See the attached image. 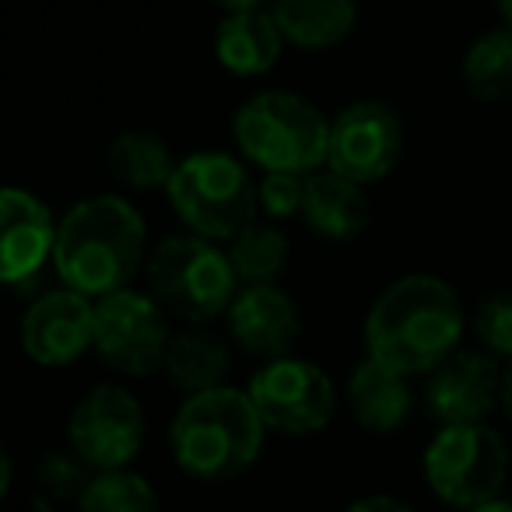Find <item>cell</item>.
I'll return each instance as SVG.
<instances>
[{"instance_id":"obj_1","label":"cell","mask_w":512,"mask_h":512,"mask_svg":"<svg viewBox=\"0 0 512 512\" xmlns=\"http://www.w3.org/2000/svg\"><path fill=\"white\" fill-rule=\"evenodd\" d=\"M467 313L449 281L407 274L386 285L365 313V348L404 376H428L463 341Z\"/></svg>"},{"instance_id":"obj_2","label":"cell","mask_w":512,"mask_h":512,"mask_svg":"<svg viewBox=\"0 0 512 512\" xmlns=\"http://www.w3.org/2000/svg\"><path fill=\"white\" fill-rule=\"evenodd\" d=\"M148 228L130 200L116 193L85 197L57 221L53 267L60 281L88 299H102L130 285L144 260Z\"/></svg>"},{"instance_id":"obj_3","label":"cell","mask_w":512,"mask_h":512,"mask_svg":"<svg viewBox=\"0 0 512 512\" xmlns=\"http://www.w3.org/2000/svg\"><path fill=\"white\" fill-rule=\"evenodd\" d=\"M267 439V425L249 390L214 386L186 393L169 425V449L176 467L193 481H232L246 474Z\"/></svg>"},{"instance_id":"obj_4","label":"cell","mask_w":512,"mask_h":512,"mask_svg":"<svg viewBox=\"0 0 512 512\" xmlns=\"http://www.w3.org/2000/svg\"><path fill=\"white\" fill-rule=\"evenodd\" d=\"M232 137L242 158L264 172H299L309 176L327 169L330 120L299 92L267 88L235 109Z\"/></svg>"},{"instance_id":"obj_5","label":"cell","mask_w":512,"mask_h":512,"mask_svg":"<svg viewBox=\"0 0 512 512\" xmlns=\"http://www.w3.org/2000/svg\"><path fill=\"white\" fill-rule=\"evenodd\" d=\"M144 274H148V292L158 299V306L186 323H207L228 313L242 288L228 260V249L197 232L169 235L158 242L144 264Z\"/></svg>"},{"instance_id":"obj_6","label":"cell","mask_w":512,"mask_h":512,"mask_svg":"<svg viewBox=\"0 0 512 512\" xmlns=\"http://www.w3.org/2000/svg\"><path fill=\"white\" fill-rule=\"evenodd\" d=\"M165 193L186 232L214 242H232L260 211V186L246 162L225 151H193L179 158Z\"/></svg>"},{"instance_id":"obj_7","label":"cell","mask_w":512,"mask_h":512,"mask_svg":"<svg viewBox=\"0 0 512 512\" xmlns=\"http://www.w3.org/2000/svg\"><path fill=\"white\" fill-rule=\"evenodd\" d=\"M421 470L432 495L449 509H474L505 488L509 477V446L484 421L442 425L421 453Z\"/></svg>"},{"instance_id":"obj_8","label":"cell","mask_w":512,"mask_h":512,"mask_svg":"<svg viewBox=\"0 0 512 512\" xmlns=\"http://www.w3.org/2000/svg\"><path fill=\"white\" fill-rule=\"evenodd\" d=\"M249 397L264 418L267 432L281 435H316L334 421L337 390L334 379L309 358H274L249 379Z\"/></svg>"},{"instance_id":"obj_9","label":"cell","mask_w":512,"mask_h":512,"mask_svg":"<svg viewBox=\"0 0 512 512\" xmlns=\"http://www.w3.org/2000/svg\"><path fill=\"white\" fill-rule=\"evenodd\" d=\"M151 292L120 288L95 299V351L113 372L151 376L165 365L169 320Z\"/></svg>"},{"instance_id":"obj_10","label":"cell","mask_w":512,"mask_h":512,"mask_svg":"<svg viewBox=\"0 0 512 512\" xmlns=\"http://www.w3.org/2000/svg\"><path fill=\"white\" fill-rule=\"evenodd\" d=\"M67 442L95 474L130 467L144 446L141 400L127 386H92L67 418Z\"/></svg>"},{"instance_id":"obj_11","label":"cell","mask_w":512,"mask_h":512,"mask_svg":"<svg viewBox=\"0 0 512 512\" xmlns=\"http://www.w3.org/2000/svg\"><path fill=\"white\" fill-rule=\"evenodd\" d=\"M404 151L400 116L386 102L362 99L344 106L330 120V155L327 169L369 186L390 176Z\"/></svg>"},{"instance_id":"obj_12","label":"cell","mask_w":512,"mask_h":512,"mask_svg":"<svg viewBox=\"0 0 512 512\" xmlns=\"http://www.w3.org/2000/svg\"><path fill=\"white\" fill-rule=\"evenodd\" d=\"M22 351L43 369H64L95 348V299L74 288H53L29 302L18 323Z\"/></svg>"},{"instance_id":"obj_13","label":"cell","mask_w":512,"mask_h":512,"mask_svg":"<svg viewBox=\"0 0 512 512\" xmlns=\"http://www.w3.org/2000/svg\"><path fill=\"white\" fill-rule=\"evenodd\" d=\"M502 365L491 351L456 348L425 379V404L439 425L484 421L502 404Z\"/></svg>"},{"instance_id":"obj_14","label":"cell","mask_w":512,"mask_h":512,"mask_svg":"<svg viewBox=\"0 0 512 512\" xmlns=\"http://www.w3.org/2000/svg\"><path fill=\"white\" fill-rule=\"evenodd\" d=\"M0 278L4 285L22 288L53 264L57 246V221L50 207L29 190L8 186L0 193Z\"/></svg>"},{"instance_id":"obj_15","label":"cell","mask_w":512,"mask_h":512,"mask_svg":"<svg viewBox=\"0 0 512 512\" xmlns=\"http://www.w3.org/2000/svg\"><path fill=\"white\" fill-rule=\"evenodd\" d=\"M225 316L232 341L264 362L292 355L302 337L299 302L278 285H242Z\"/></svg>"},{"instance_id":"obj_16","label":"cell","mask_w":512,"mask_h":512,"mask_svg":"<svg viewBox=\"0 0 512 512\" xmlns=\"http://www.w3.org/2000/svg\"><path fill=\"white\" fill-rule=\"evenodd\" d=\"M344 400H348V411L358 428L372 435H390L404 428V421L411 418V376L369 355L351 369Z\"/></svg>"},{"instance_id":"obj_17","label":"cell","mask_w":512,"mask_h":512,"mask_svg":"<svg viewBox=\"0 0 512 512\" xmlns=\"http://www.w3.org/2000/svg\"><path fill=\"white\" fill-rule=\"evenodd\" d=\"M302 221L327 242H351L369 228L372 204L362 183L334 169H316L306 176Z\"/></svg>"},{"instance_id":"obj_18","label":"cell","mask_w":512,"mask_h":512,"mask_svg":"<svg viewBox=\"0 0 512 512\" xmlns=\"http://www.w3.org/2000/svg\"><path fill=\"white\" fill-rule=\"evenodd\" d=\"M285 36L267 8L228 11L214 29V57L235 78H260L281 60Z\"/></svg>"},{"instance_id":"obj_19","label":"cell","mask_w":512,"mask_h":512,"mask_svg":"<svg viewBox=\"0 0 512 512\" xmlns=\"http://www.w3.org/2000/svg\"><path fill=\"white\" fill-rule=\"evenodd\" d=\"M267 11L278 22L285 43L309 53L341 46L358 22L355 0H271Z\"/></svg>"},{"instance_id":"obj_20","label":"cell","mask_w":512,"mask_h":512,"mask_svg":"<svg viewBox=\"0 0 512 512\" xmlns=\"http://www.w3.org/2000/svg\"><path fill=\"white\" fill-rule=\"evenodd\" d=\"M106 165L120 186L134 193H155L165 190L176 172V158L172 148L151 130H123L113 137L106 151Z\"/></svg>"},{"instance_id":"obj_21","label":"cell","mask_w":512,"mask_h":512,"mask_svg":"<svg viewBox=\"0 0 512 512\" xmlns=\"http://www.w3.org/2000/svg\"><path fill=\"white\" fill-rule=\"evenodd\" d=\"M228 369H232V358H228L225 341L197 327L172 334L169 351H165V365H162L165 379L186 393L225 386Z\"/></svg>"},{"instance_id":"obj_22","label":"cell","mask_w":512,"mask_h":512,"mask_svg":"<svg viewBox=\"0 0 512 512\" xmlns=\"http://www.w3.org/2000/svg\"><path fill=\"white\" fill-rule=\"evenodd\" d=\"M463 85L481 102L512 99V25H498V29L481 32L467 46Z\"/></svg>"},{"instance_id":"obj_23","label":"cell","mask_w":512,"mask_h":512,"mask_svg":"<svg viewBox=\"0 0 512 512\" xmlns=\"http://www.w3.org/2000/svg\"><path fill=\"white\" fill-rule=\"evenodd\" d=\"M288 253H292L288 235L274 225H260V221L242 228L228 242V260H232L239 285H274L278 274L288 267Z\"/></svg>"},{"instance_id":"obj_24","label":"cell","mask_w":512,"mask_h":512,"mask_svg":"<svg viewBox=\"0 0 512 512\" xmlns=\"http://www.w3.org/2000/svg\"><path fill=\"white\" fill-rule=\"evenodd\" d=\"M78 512H162V502L148 477L123 467L92 474L85 495L78 498Z\"/></svg>"},{"instance_id":"obj_25","label":"cell","mask_w":512,"mask_h":512,"mask_svg":"<svg viewBox=\"0 0 512 512\" xmlns=\"http://www.w3.org/2000/svg\"><path fill=\"white\" fill-rule=\"evenodd\" d=\"M474 330L484 351L512 362V288H498L477 302Z\"/></svg>"},{"instance_id":"obj_26","label":"cell","mask_w":512,"mask_h":512,"mask_svg":"<svg viewBox=\"0 0 512 512\" xmlns=\"http://www.w3.org/2000/svg\"><path fill=\"white\" fill-rule=\"evenodd\" d=\"M95 470L81 460L78 453H50L39 467V484L50 498H60V502H78L85 495L88 481H92Z\"/></svg>"},{"instance_id":"obj_27","label":"cell","mask_w":512,"mask_h":512,"mask_svg":"<svg viewBox=\"0 0 512 512\" xmlns=\"http://www.w3.org/2000/svg\"><path fill=\"white\" fill-rule=\"evenodd\" d=\"M302 200H306V176H299V172H264V179H260V211H267L271 221L302 214Z\"/></svg>"},{"instance_id":"obj_28","label":"cell","mask_w":512,"mask_h":512,"mask_svg":"<svg viewBox=\"0 0 512 512\" xmlns=\"http://www.w3.org/2000/svg\"><path fill=\"white\" fill-rule=\"evenodd\" d=\"M344 512H414L404 498H393V495H365L355 498Z\"/></svg>"},{"instance_id":"obj_29","label":"cell","mask_w":512,"mask_h":512,"mask_svg":"<svg viewBox=\"0 0 512 512\" xmlns=\"http://www.w3.org/2000/svg\"><path fill=\"white\" fill-rule=\"evenodd\" d=\"M214 8H221L228 15V11H253V8H267L271 0H211Z\"/></svg>"},{"instance_id":"obj_30","label":"cell","mask_w":512,"mask_h":512,"mask_svg":"<svg viewBox=\"0 0 512 512\" xmlns=\"http://www.w3.org/2000/svg\"><path fill=\"white\" fill-rule=\"evenodd\" d=\"M505 411V418H509L512 425V362H505V372H502V404H498Z\"/></svg>"},{"instance_id":"obj_31","label":"cell","mask_w":512,"mask_h":512,"mask_svg":"<svg viewBox=\"0 0 512 512\" xmlns=\"http://www.w3.org/2000/svg\"><path fill=\"white\" fill-rule=\"evenodd\" d=\"M11 477H15V470H11V456L4 453L0 456V495H8L11 491Z\"/></svg>"},{"instance_id":"obj_32","label":"cell","mask_w":512,"mask_h":512,"mask_svg":"<svg viewBox=\"0 0 512 512\" xmlns=\"http://www.w3.org/2000/svg\"><path fill=\"white\" fill-rule=\"evenodd\" d=\"M467 512H512V502H502V498H491V502L474 505V509H467Z\"/></svg>"},{"instance_id":"obj_33","label":"cell","mask_w":512,"mask_h":512,"mask_svg":"<svg viewBox=\"0 0 512 512\" xmlns=\"http://www.w3.org/2000/svg\"><path fill=\"white\" fill-rule=\"evenodd\" d=\"M498 4V15H502L505 25H512V0H495Z\"/></svg>"}]
</instances>
